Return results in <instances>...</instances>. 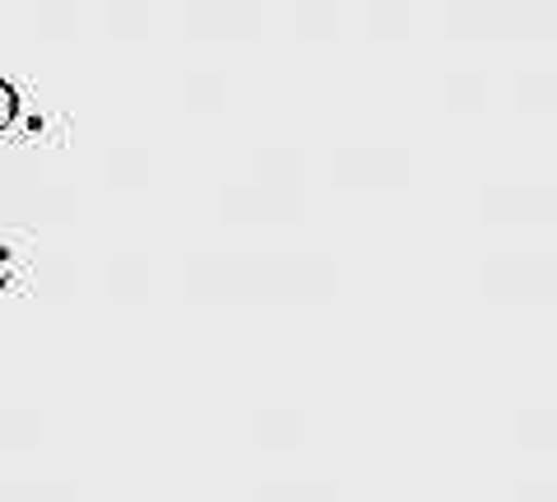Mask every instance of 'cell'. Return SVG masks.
Returning a JSON list of instances; mask_svg holds the SVG:
<instances>
[{"label":"cell","instance_id":"cell-1","mask_svg":"<svg viewBox=\"0 0 557 502\" xmlns=\"http://www.w3.org/2000/svg\"><path fill=\"white\" fill-rule=\"evenodd\" d=\"M14 112H20V98H14L10 84H0V126H10Z\"/></svg>","mask_w":557,"mask_h":502},{"label":"cell","instance_id":"cell-2","mask_svg":"<svg viewBox=\"0 0 557 502\" xmlns=\"http://www.w3.org/2000/svg\"><path fill=\"white\" fill-rule=\"evenodd\" d=\"M10 280V261H5V252H0V284Z\"/></svg>","mask_w":557,"mask_h":502}]
</instances>
